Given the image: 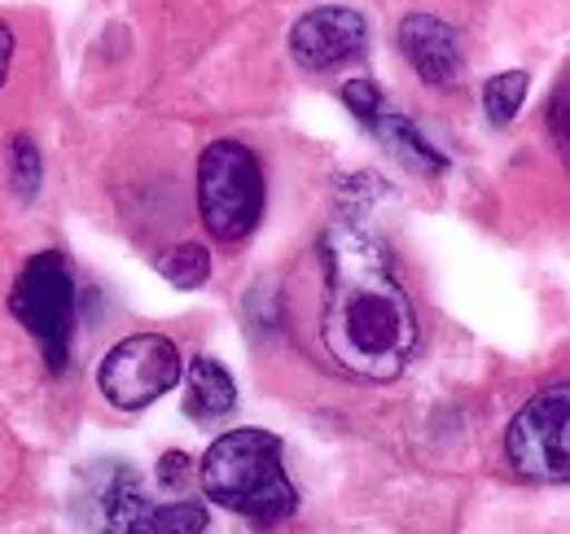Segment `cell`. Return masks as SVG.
I'll use <instances>...</instances> for the list:
<instances>
[{
	"instance_id": "10",
	"label": "cell",
	"mask_w": 570,
	"mask_h": 534,
	"mask_svg": "<svg viewBox=\"0 0 570 534\" xmlns=\"http://www.w3.org/2000/svg\"><path fill=\"white\" fill-rule=\"evenodd\" d=\"M185 377V412L194 421H224L233 407H237V386L233 377L224 373V364L212 359V355H198L189 359V368L180 373Z\"/></svg>"
},
{
	"instance_id": "14",
	"label": "cell",
	"mask_w": 570,
	"mask_h": 534,
	"mask_svg": "<svg viewBox=\"0 0 570 534\" xmlns=\"http://www.w3.org/2000/svg\"><path fill=\"white\" fill-rule=\"evenodd\" d=\"M40 180H45V162H40V149L31 136H13L9 140V185L22 201H31L40 194Z\"/></svg>"
},
{
	"instance_id": "1",
	"label": "cell",
	"mask_w": 570,
	"mask_h": 534,
	"mask_svg": "<svg viewBox=\"0 0 570 534\" xmlns=\"http://www.w3.org/2000/svg\"><path fill=\"white\" fill-rule=\"evenodd\" d=\"M321 267L330 359L364 382H395L417 350V312L391 267V250L356 219H334L321 237Z\"/></svg>"
},
{
	"instance_id": "2",
	"label": "cell",
	"mask_w": 570,
	"mask_h": 534,
	"mask_svg": "<svg viewBox=\"0 0 570 534\" xmlns=\"http://www.w3.org/2000/svg\"><path fill=\"white\" fill-rule=\"evenodd\" d=\"M203 491L219 508L273 526L298 508V491L285 473V447L268 429H228L219 434L203 465Z\"/></svg>"
},
{
	"instance_id": "11",
	"label": "cell",
	"mask_w": 570,
	"mask_h": 534,
	"mask_svg": "<svg viewBox=\"0 0 570 534\" xmlns=\"http://www.w3.org/2000/svg\"><path fill=\"white\" fill-rule=\"evenodd\" d=\"M373 136H382V145L404 162V167H413V171H422V176H439L448 162H443V154L430 145L426 136L417 132L404 115H395V110H386V101H382V110H377V119H373Z\"/></svg>"
},
{
	"instance_id": "6",
	"label": "cell",
	"mask_w": 570,
	"mask_h": 534,
	"mask_svg": "<svg viewBox=\"0 0 570 534\" xmlns=\"http://www.w3.org/2000/svg\"><path fill=\"white\" fill-rule=\"evenodd\" d=\"M185 373L180 346L163 334H132L115 342L97 368V390L119 412H141L163 399Z\"/></svg>"
},
{
	"instance_id": "7",
	"label": "cell",
	"mask_w": 570,
	"mask_h": 534,
	"mask_svg": "<svg viewBox=\"0 0 570 534\" xmlns=\"http://www.w3.org/2000/svg\"><path fill=\"white\" fill-rule=\"evenodd\" d=\"M364 44H368V22L356 9H338V4L312 9L289 27V58L316 75L356 62Z\"/></svg>"
},
{
	"instance_id": "15",
	"label": "cell",
	"mask_w": 570,
	"mask_h": 534,
	"mask_svg": "<svg viewBox=\"0 0 570 534\" xmlns=\"http://www.w3.org/2000/svg\"><path fill=\"white\" fill-rule=\"evenodd\" d=\"M207 504L198 500H180V504H163L149 508V531L154 534H207Z\"/></svg>"
},
{
	"instance_id": "9",
	"label": "cell",
	"mask_w": 570,
	"mask_h": 534,
	"mask_svg": "<svg viewBox=\"0 0 570 534\" xmlns=\"http://www.w3.org/2000/svg\"><path fill=\"white\" fill-rule=\"evenodd\" d=\"M92 491H88V504H92V522L106 534H137L141 522L149 517V495H145L141 473L132 465H119V461H101L88 473Z\"/></svg>"
},
{
	"instance_id": "16",
	"label": "cell",
	"mask_w": 570,
	"mask_h": 534,
	"mask_svg": "<svg viewBox=\"0 0 570 534\" xmlns=\"http://www.w3.org/2000/svg\"><path fill=\"white\" fill-rule=\"evenodd\" d=\"M343 101H347V110L356 115L364 128H373V119H377V110H382V92H377L373 79H347V83H343Z\"/></svg>"
},
{
	"instance_id": "12",
	"label": "cell",
	"mask_w": 570,
	"mask_h": 534,
	"mask_svg": "<svg viewBox=\"0 0 570 534\" xmlns=\"http://www.w3.org/2000/svg\"><path fill=\"white\" fill-rule=\"evenodd\" d=\"M158 271H163V280H171V285L185 289V294H189V289H203V285L212 280V250L198 246V241H185V246L158 255Z\"/></svg>"
},
{
	"instance_id": "3",
	"label": "cell",
	"mask_w": 570,
	"mask_h": 534,
	"mask_svg": "<svg viewBox=\"0 0 570 534\" xmlns=\"http://www.w3.org/2000/svg\"><path fill=\"white\" fill-rule=\"evenodd\" d=\"M9 312L13 320L36 337L45 364L62 373L71 364V334H75V276L62 250H40L18 271L9 289Z\"/></svg>"
},
{
	"instance_id": "18",
	"label": "cell",
	"mask_w": 570,
	"mask_h": 534,
	"mask_svg": "<svg viewBox=\"0 0 570 534\" xmlns=\"http://www.w3.org/2000/svg\"><path fill=\"white\" fill-rule=\"evenodd\" d=\"M9 58H13V31L0 18V88H4V75H9Z\"/></svg>"
},
{
	"instance_id": "8",
	"label": "cell",
	"mask_w": 570,
	"mask_h": 534,
	"mask_svg": "<svg viewBox=\"0 0 570 534\" xmlns=\"http://www.w3.org/2000/svg\"><path fill=\"white\" fill-rule=\"evenodd\" d=\"M400 49H404L409 67L417 70L430 88H452L461 79V70H465L456 27L434 18V13H409L400 22Z\"/></svg>"
},
{
	"instance_id": "19",
	"label": "cell",
	"mask_w": 570,
	"mask_h": 534,
	"mask_svg": "<svg viewBox=\"0 0 570 534\" xmlns=\"http://www.w3.org/2000/svg\"><path fill=\"white\" fill-rule=\"evenodd\" d=\"M553 128H558V145H567V83L558 88V101H553Z\"/></svg>"
},
{
	"instance_id": "17",
	"label": "cell",
	"mask_w": 570,
	"mask_h": 534,
	"mask_svg": "<svg viewBox=\"0 0 570 534\" xmlns=\"http://www.w3.org/2000/svg\"><path fill=\"white\" fill-rule=\"evenodd\" d=\"M158 477H163V486L180 491V486L194 477V461H189L185 452H167V456H163V465H158Z\"/></svg>"
},
{
	"instance_id": "5",
	"label": "cell",
	"mask_w": 570,
	"mask_h": 534,
	"mask_svg": "<svg viewBox=\"0 0 570 534\" xmlns=\"http://www.w3.org/2000/svg\"><path fill=\"white\" fill-rule=\"evenodd\" d=\"M570 390L567 382L531 395L504 429V461L527 482H567L570 477V434H567Z\"/></svg>"
},
{
	"instance_id": "13",
	"label": "cell",
	"mask_w": 570,
	"mask_h": 534,
	"mask_svg": "<svg viewBox=\"0 0 570 534\" xmlns=\"http://www.w3.org/2000/svg\"><path fill=\"white\" fill-rule=\"evenodd\" d=\"M522 101H527V70H500L483 83V110L497 128L518 119Z\"/></svg>"
},
{
	"instance_id": "4",
	"label": "cell",
	"mask_w": 570,
	"mask_h": 534,
	"mask_svg": "<svg viewBox=\"0 0 570 534\" xmlns=\"http://www.w3.org/2000/svg\"><path fill=\"white\" fill-rule=\"evenodd\" d=\"M198 210L215 241H242L264 215V171L242 140H212L198 158Z\"/></svg>"
}]
</instances>
